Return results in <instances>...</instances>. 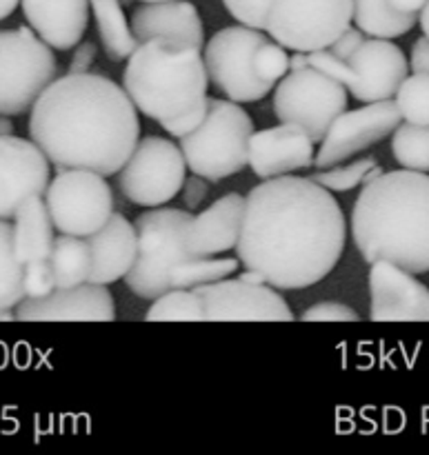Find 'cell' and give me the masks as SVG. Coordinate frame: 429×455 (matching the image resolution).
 Wrapping results in <instances>:
<instances>
[{
	"label": "cell",
	"instance_id": "cell-1",
	"mask_svg": "<svg viewBox=\"0 0 429 455\" xmlns=\"http://www.w3.org/2000/svg\"><path fill=\"white\" fill-rule=\"evenodd\" d=\"M347 225L332 191L312 178H267L245 198L236 256L274 289L328 278L345 249Z\"/></svg>",
	"mask_w": 429,
	"mask_h": 455
},
{
	"label": "cell",
	"instance_id": "cell-2",
	"mask_svg": "<svg viewBox=\"0 0 429 455\" xmlns=\"http://www.w3.org/2000/svg\"><path fill=\"white\" fill-rule=\"evenodd\" d=\"M29 136L56 169H87L107 178L141 140V120L132 98L111 78L67 74L29 109Z\"/></svg>",
	"mask_w": 429,
	"mask_h": 455
},
{
	"label": "cell",
	"instance_id": "cell-3",
	"mask_svg": "<svg viewBox=\"0 0 429 455\" xmlns=\"http://www.w3.org/2000/svg\"><path fill=\"white\" fill-rule=\"evenodd\" d=\"M352 235L365 262L429 271V173L401 169L363 185L352 212Z\"/></svg>",
	"mask_w": 429,
	"mask_h": 455
},
{
	"label": "cell",
	"instance_id": "cell-4",
	"mask_svg": "<svg viewBox=\"0 0 429 455\" xmlns=\"http://www.w3.org/2000/svg\"><path fill=\"white\" fill-rule=\"evenodd\" d=\"M191 212L151 209L134 222L138 251L134 267L125 275L127 289L142 300H154L169 289H196L216 283L239 269L234 258L191 256L185 249V229Z\"/></svg>",
	"mask_w": 429,
	"mask_h": 455
},
{
	"label": "cell",
	"instance_id": "cell-5",
	"mask_svg": "<svg viewBox=\"0 0 429 455\" xmlns=\"http://www.w3.org/2000/svg\"><path fill=\"white\" fill-rule=\"evenodd\" d=\"M207 69L200 49L167 38L145 40L127 58L123 89L136 109L163 123L196 109L207 98Z\"/></svg>",
	"mask_w": 429,
	"mask_h": 455
},
{
	"label": "cell",
	"instance_id": "cell-6",
	"mask_svg": "<svg viewBox=\"0 0 429 455\" xmlns=\"http://www.w3.org/2000/svg\"><path fill=\"white\" fill-rule=\"evenodd\" d=\"M252 133V118L239 102L207 96L203 123L181 138L187 169L212 182L243 172L249 163Z\"/></svg>",
	"mask_w": 429,
	"mask_h": 455
},
{
	"label": "cell",
	"instance_id": "cell-7",
	"mask_svg": "<svg viewBox=\"0 0 429 455\" xmlns=\"http://www.w3.org/2000/svg\"><path fill=\"white\" fill-rule=\"evenodd\" d=\"M307 60L310 67L345 84L347 92L360 102L392 100L409 74L403 49L387 38L363 40L347 60L336 58L329 49L307 53Z\"/></svg>",
	"mask_w": 429,
	"mask_h": 455
},
{
	"label": "cell",
	"instance_id": "cell-8",
	"mask_svg": "<svg viewBox=\"0 0 429 455\" xmlns=\"http://www.w3.org/2000/svg\"><path fill=\"white\" fill-rule=\"evenodd\" d=\"M56 74L53 49L31 27L0 31V114H27Z\"/></svg>",
	"mask_w": 429,
	"mask_h": 455
},
{
	"label": "cell",
	"instance_id": "cell-9",
	"mask_svg": "<svg viewBox=\"0 0 429 455\" xmlns=\"http://www.w3.org/2000/svg\"><path fill=\"white\" fill-rule=\"evenodd\" d=\"M185 173L187 163L181 147L169 138L145 136L116 172V182L129 203L160 207L181 194Z\"/></svg>",
	"mask_w": 429,
	"mask_h": 455
},
{
	"label": "cell",
	"instance_id": "cell-10",
	"mask_svg": "<svg viewBox=\"0 0 429 455\" xmlns=\"http://www.w3.org/2000/svg\"><path fill=\"white\" fill-rule=\"evenodd\" d=\"M263 43H267L263 29L239 25L216 31L205 44L207 78L227 100L258 102L271 92L274 84L254 74V52Z\"/></svg>",
	"mask_w": 429,
	"mask_h": 455
},
{
	"label": "cell",
	"instance_id": "cell-11",
	"mask_svg": "<svg viewBox=\"0 0 429 455\" xmlns=\"http://www.w3.org/2000/svg\"><path fill=\"white\" fill-rule=\"evenodd\" d=\"M354 16V0H274L265 31L292 52L328 49Z\"/></svg>",
	"mask_w": 429,
	"mask_h": 455
},
{
	"label": "cell",
	"instance_id": "cell-12",
	"mask_svg": "<svg viewBox=\"0 0 429 455\" xmlns=\"http://www.w3.org/2000/svg\"><path fill=\"white\" fill-rule=\"evenodd\" d=\"M347 109V89L332 76L305 67L283 76L274 93V114L280 123H296L312 140L323 142L329 124Z\"/></svg>",
	"mask_w": 429,
	"mask_h": 455
},
{
	"label": "cell",
	"instance_id": "cell-13",
	"mask_svg": "<svg viewBox=\"0 0 429 455\" xmlns=\"http://www.w3.org/2000/svg\"><path fill=\"white\" fill-rule=\"evenodd\" d=\"M45 203L53 229L87 238L114 213V194L105 176L87 169H61L47 185Z\"/></svg>",
	"mask_w": 429,
	"mask_h": 455
},
{
	"label": "cell",
	"instance_id": "cell-14",
	"mask_svg": "<svg viewBox=\"0 0 429 455\" xmlns=\"http://www.w3.org/2000/svg\"><path fill=\"white\" fill-rule=\"evenodd\" d=\"M205 307L207 323H292L285 298L267 283L216 280L194 289Z\"/></svg>",
	"mask_w": 429,
	"mask_h": 455
},
{
	"label": "cell",
	"instance_id": "cell-15",
	"mask_svg": "<svg viewBox=\"0 0 429 455\" xmlns=\"http://www.w3.org/2000/svg\"><path fill=\"white\" fill-rule=\"evenodd\" d=\"M403 123L394 100L365 102L356 111H343L325 133L320 149L314 158V167L328 169L341 164L350 156L369 149L385 140Z\"/></svg>",
	"mask_w": 429,
	"mask_h": 455
},
{
	"label": "cell",
	"instance_id": "cell-16",
	"mask_svg": "<svg viewBox=\"0 0 429 455\" xmlns=\"http://www.w3.org/2000/svg\"><path fill=\"white\" fill-rule=\"evenodd\" d=\"M369 296V320L374 323H429V289L394 262H374Z\"/></svg>",
	"mask_w": 429,
	"mask_h": 455
},
{
	"label": "cell",
	"instance_id": "cell-17",
	"mask_svg": "<svg viewBox=\"0 0 429 455\" xmlns=\"http://www.w3.org/2000/svg\"><path fill=\"white\" fill-rule=\"evenodd\" d=\"M13 314L22 323H111L116 307L105 284L83 283L69 289L56 287L45 298H22Z\"/></svg>",
	"mask_w": 429,
	"mask_h": 455
},
{
	"label": "cell",
	"instance_id": "cell-18",
	"mask_svg": "<svg viewBox=\"0 0 429 455\" xmlns=\"http://www.w3.org/2000/svg\"><path fill=\"white\" fill-rule=\"evenodd\" d=\"M49 160L34 140L0 138V218L12 220L22 200L45 196L49 185Z\"/></svg>",
	"mask_w": 429,
	"mask_h": 455
},
{
	"label": "cell",
	"instance_id": "cell-19",
	"mask_svg": "<svg viewBox=\"0 0 429 455\" xmlns=\"http://www.w3.org/2000/svg\"><path fill=\"white\" fill-rule=\"evenodd\" d=\"M314 140L296 123H280L279 127L254 132L249 140L247 164L263 180L314 167Z\"/></svg>",
	"mask_w": 429,
	"mask_h": 455
},
{
	"label": "cell",
	"instance_id": "cell-20",
	"mask_svg": "<svg viewBox=\"0 0 429 455\" xmlns=\"http://www.w3.org/2000/svg\"><path fill=\"white\" fill-rule=\"evenodd\" d=\"M129 25L141 43L167 38L190 43L198 49L205 47L203 20L190 0H151L138 4L129 18Z\"/></svg>",
	"mask_w": 429,
	"mask_h": 455
},
{
	"label": "cell",
	"instance_id": "cell-21",
	"mask_svg": "<svg viewBox=\"0 0 429 455\" xmlns=\"http://www.w3.org/2000/svg\"><path fill=\"white\" fill-rule=\"evenodd\" d=\"M245 198L240 194H227L221 200L191 216L185 229V249L191 256H218L239 244L243 227Z\"/></svg>",
	"mask_w": 429,
	"mask_h": 455
},
{
	"label": "cell",
	"instance_id": "cell-22",
	"mask_svg": "<svg viewBox=\"0 0 429 455\" xmlns=\"http://www.w3.org/2000/svg\"><path fill=\"white\" fill-rule=\"evenodd\" d=\"M85 240L92 251L87 283L107 287L129 274L136 260L138 240L134 222H129L123 213H111L109 220Z\"/></svg>",
	"mask_w": 429,
	"mask_h": 455
},
{
	"label": "cell",
	"instance_id": "cell-23",
	"mask_svg": "<svg viewBox=\"0 0 429 455\" xmlns=\"http://www.w3.org/2000/svg\"><path fill=\"white\" fill-rule=\"evenodd\" d=\"M31 29L52 49L67 52L83 40L89 25V0H20Z\"/></svg>",
	"mask_w": 429,
	"mask_h": 455
},
{
	"label": "cell",
	"instance_id": "cell-24",
	"mask_svg": "<svg viewBox=\"0 0 429 455\" xmlns=\"http://www.w3.org/2000/svg\"><path fill=\"white\" fill-rule=\"evenodd\" d=\"M53 222L43 196H29L22 200L13 216V249L22 265L34 260H47L53 247Z\"/></svg>",
	"mask_w": 429,
	"mask_h": 455
},
{
	"label": "cell",
	"instance_id": "cell-25",
	"mask_svg": "<svg viewBox=\"0 0 429 455\" xmlns=\"http://www.w3.org/2000/svg\"><path fill=\"white\" fill-rule=\"evenodd\" d=\"M89 9L96 18V29L107 58L114 62L127 60L136 52L141 40L134 36L120 0H89Z\"/></svg>",
	"mask_w": 429,
	"mask_h": 455
},
{
	"label": "cell",
	"instance_id": "cell-26",
	"mask_svg": "<svg viewBox=\"0 0 429 455\" xmlns=\"http://www.w3.org/2000/svg\"><path fill=\"white\" fill-rule=\"evenodd\" d=\"M360 31L369 38H399L417 25V13H399L390 0H354V16Z\"/></svg>",
	"mask_w": 429,
	"mask_h": 455
},
{
	"label": "cell",
	"instance_id": "cell-27",
	"mask_svg": "<svg viewBox=\"0 0 429 455\" xmlns=\"http://www.w3.org/2000/svg\"><path fill=\"white\" fill-rule=\"evenodd\" d=\"M49 265H52L58 289L78 287L87 283L89 267H92V251H89L87 240L69 234L56 235L52 253H49Z\"/></svg>",
	"mask_w": 429,
	"mask_h": 455
},
{
	"label": "cell",
	"instance_id": "cell-28",
	"mask_svg": "<svg viewBox=\"0 0 429 455\" xmlns=\"http://www.w3.org/2000/svg\"><path fill=\"white\" fill-rule=\"evenodd\" d=\"M147 323H203L205 307L194 289H169L154 298L145 314Z\"/></svg>",
	"mask_w": 429,
	"mask_h": 455
},
{
	"label": "cell",
	"instance_id": "cell-29",
	"mask_svg": "<svg viewBox=\"0 0 429 455\" xmlns=\"http://www.w3.org/2000/svg\"><path fill=\"white\" fill-rule=\"evenodd\" d=\"M22 298V262L13 249V225L0 218V311L13 309Z\"/></svg>",
	"mask_w": 429,
	"mask_h": 455
},
{
	"label": "cell",
	"instance_id": "cell-30",
	"mask_svg": "<svg viewBox=\"0 0 429 455\" xmlns=\"http://www.w3.org/2000/svg\"><path fill=\"white\" fill-rule=\"evenodd\" d=\"M392 154L403 169L429 173V127L401 123L392 136Z\"/></svg>",
	"mask_w": 429,
	"mask_h": 455
},
{
	"label": "cell",
	"instance_id": "cell-31",
	"mask_svg": "<svg viewBox=\"0 0 429 455\" xmlns=\"http://www.w3.org/2000/svg\"><path fill=\"white\" fill-rule=\"evenodd\" d=\"M383 173V167L372 158H360L352 164H334V167L319 169V172L312 173V180L323 185L329 191H352L360 185H368L374 178H378Z\"/></svg>",
	"mask_w": 429,
	"mask_h": 455
},
{
	"label": "cell",
	"instance_id": "cell-32",
	"mask_svg": "<svg viewBox=\"0 0 429 455\" xmlns=\"http://www.w3.org/2000/svg\"><path fill=\"white\" fill-rule=\"evenodd\" d=\"M403 123L429 127V74H408L394 96Z\"/></svg>",
	"mask_w": 429,
	"mask_h": 455
},
{
	"label": "cell",
	"instance_id": "cell-33",
	"mask_svg": "<svg viewBox=\"0 0 429 455\" xmlns=\"http://www.w3.org/2000/svg\"><path fill=\"white\" fill-rule=\"evenodd\" d=\"M254 74L265 83L276 84L283 76L289 74V56L287 49L280 43H263L254 52Z\"/></svg>",
	"mask_w": 429,
	"mask_h": 455
},
{
	"label": "cell",
	"instance_id": "cell-34",
	"mask_svg": "<svg viewBox=\"0 0 429 455\" xmlns=\"http://www.w3.org/2000/svg\"><path fill=\"white\" fill-rule=\"evenodd\" d=\"M56 289L52 265L47 260H34L22 265V291L25 298H45Z\"/></svg>",
	"mask_w": 429,
	"mask_h": 455
},
{
	"label": "cell",
	"instance_id": "cell-35",
	"mask_svg": "<svg viewBox=\"0 0 429 455\" xmlns=\"http://www.w3.org/2000/svg\"><path fill=\"white\" fill-rule=\"evenodd\" d=\"M223 4L240 25L265 29L267 16H270L274 0H223Z\"/></svg>",
	"mask_w": 429,
	"mask_h": 455
},
{
	"label": "cell",
	"instance_id": "cell-36",
	"mask_svg": "<svg viewBox=\"0 0 429 455\" xmlns=\"http://www.w3.org/2000/svg\"><path fill=\"white\" fill-rule=\"evenodd\" d=\"M303 323H360V315L343 302H319L305 309Z\"/></svg>",
	"mask_w": 429,
	"mask_h": 455
},
{
	"label": "cell",
	"instance_id": "cell-37",
	"mask_svg": "<svg viewBox=\"0 0 429 455\" xmlns=\"http://www.w3.org/2000/svg\"><path fill=\"white\" fill-rule=\"evenodd\" d=\"M205 114H207V98H205V102H200L196 109L187 111V114L178 116V118L163 120V123H160V127H163L169 136L182 138V136H187L190 132H194V129L203 123Z\"/></svg>",
	"mask_w": 429,
	"mask_h": 455
},
{
	"label": "cell",
	"instance_id": "cell-38",
	"mask_svg": "<svg viewBox=\"0 0 429 455\" xmlns=\"http://www.w3.org/2000/svg\"><path fill=\"white\" fill-rule=\"evenodd\" d=\"M363 40H365L363 31H360L359 27L350 25L341 36H338L336 40H334L332 44H329L328 49L334 53V56L341 58V60H347V58H350L352 53L360 47V43H363Z\"/></svg>",
	"mask_w": 429,
	"mask_h": 455
},
{
	"label": "cell",
	"instance_id": "cell-39",
	"mask_svg": "<svg viewBox=\"0 0 429 455\" xmlns=\"http://www.w3.org/2000/svg\"><path fill=\"white\" fill-rule=\"evenodd\" d=\"M207 182H205L203 176H190L185 178V182H182V203H185L187 212H194V209H198L200 204L205 203V198H207Z\"/></svg>",
	"mask_w": 429,
	"mask_h": 455
},
{
	"label": "cell",
	"instance_id": "cell-40",
	"mask_svg": "<svg viewBox=\"0 0 429 455\" xmlns=\"http://www.w3.org/2000/svg\"><path fill=\"white\" fill-rule=\"evenodd\" d=\"M93 60H96V44L78 43L69 62V74H89Z\"/></svg>",
	"mask_w": 429,
	"mask_h": 455
},
{
	"label": "cell",
	"instance_id": "cell-41",
	"mask_svg": "<svg viewBox=\"0 0 429 455\" xmlns=\"http://www.w3.org/2000/svg\"><path fill=\"white\" fill-rule=\"evenodd\" d=\"M414 74H429V38L423 36L412 47V62H409Z\"/></svg>",
	"mask_w": 429,
	"mask_h": 455
},
{
	"label": "cell",
	"instance_id": "cell-42",
	"mask_svg": "<svg viewBox=\"0 0 429 455\" xmlns=\"http://www.w3.org/2000/svg\"><path fill=\"white\" fill-rule=\"evenodd\" d=\"M427 0H390L392 7L399 13H418L425 7Z\"/></svg>",
	"mask_w": 429,
	"mask_h": 455
},
{
	"label": "cell",
	"instance_id": "cell-43",
	"mask_svg": "<svg viewBox=\"0 0 429 455\" xmlns=\"http://www.w3.org/2000/svg\"><path fill=\"white\" fill-rule=\"evenodd\" d=\"M310 67V60H307V53L294 52V56H289V71H301Z\"/></svg>",
	"mask_w": 429,
	"mask_h": 455
},
{
	"label": "cell",
	"instance_id": "cell-44",
	"mask_svg": "<svg viewBox=\"0 0 429 455\" xmlns=\"http://www.w3.org/2000/svg\"><path fill=\"white\" fill-rule=\"evenodd\" d=\"M18 4H20V0H0V20L12 16Z\"/></svg>",
	"mask_w": 429,
	"mask_h": 455
},
{
	"label": "cell",
	"instance_id": "cell-45",
	"mask_svg": "<svg viewBox=\"0 0 429 455\" xmlns=\"http://www.w3.org/2000/svg\"><path fill=\"white\" fill-rule=\"evenodd\" d=\"M418 13H421V16H418V22H421L423 36H427L429 38V0L425 3V7H423Z\"/></svg>",
	"mask_w": 429,
	"mask_h": 455
},
{
	"label": "cell",
	"instance_id": "cell-46",
	"mask_svg": "<svg viewBox=\"0 0 429 455\" xmlns=\"http://www.w3.org/2000/svg\"><path fill=\"white\" fill-rule=\"evenodd\" d=\"M12 133H13V124H12V120H9L7 116L0 114V138L12 136Z\"/></svg>",
	"mask_w": 429,
	"mask_h": 455
},
{
	"label": "cell",
	"instance_id": "cell-47",
	"mask_svg": "<svg viewBox=\"0 0 429 455\" xmlns=\"http://www.w3.org/2000/svg\"><path fill=\"white\" fill-rule=\"evenodd\" d=\"M12 320H16V314L12 309L0 311V323H12Z\"/></svg>",
	"mask_w": 429,
	"mask_h": 455
},
{
	"label": "cell",
	"instance_id": "cell-48",
	"mask_svg": "<svg viewBox=\"0 0 429 455\" xmlns=\"http://www.w3.org/2000/svg\"><path fill=\"white\" fill-rule=\"evenodd\" d=\"M142 3H151V0H142Z\"/></svg>",
	"mask_w": 429,
	"mask_h": 455
}]
</instances>
